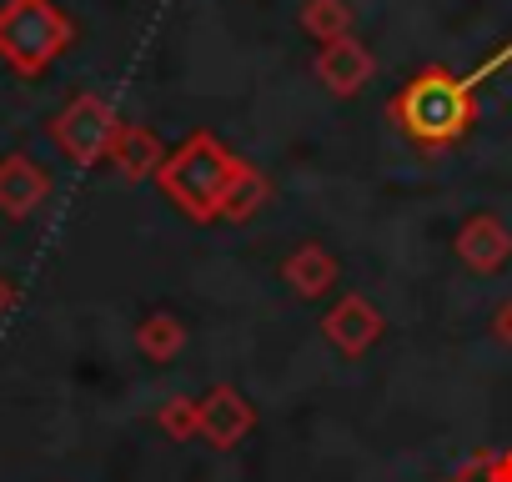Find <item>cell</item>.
<instances>
[{
  "mask_svg": "<svg viewBox=\"0 0 512 482\" xmlns=\"http://www.w3.org/2000/svg\"><path fill=\"white\" fill-rule=\"evenodd\" d=\"M387 121L422 151V156H447L457 151L472 126L482 121V101L477 91H467L462 71L452 66H422L412 71L392 101H387Z\"/></svg>",
  "mask_w": 512,
  "mask_h": 482,
  "instance_id": "cell-1",
  "label": "cell"
},
{
  "mask_svg": "<svg viewBox=\"0 0 512 482\" xmlns=\"http://www.w3.org/2000/svg\"><path fill=\"white\" fill-rule=\"evenodd\" d=\"M236 171H241V156L226 151L211 131H191L186 141H176L156 171V186L166 191V201L196 221V226H211L221 221L226 211V196L236 186Z\"/></svg>",
  "mask_w": 512,
  "mask_h": 482,
  "instance_id": "cell-2",
  "label": "cell"
},
{
  "mask_svg": "<svg viewBox=\"0 0 512 482\" xmlns=\"http://www.w3.org/2000/svg\"><path fill=\"white\" fill-rule=\"evenodd\" d=\"M76 41V21L56 0H6L0 6V61L16 76L51 71Z\"/></svg>",
  "mask_w": 512,
  "mask_h": 482,
  "instance_id": "cell-3",
  "label": "cell"
},
{
  "mask_svg": "<svg viewBox=\"0 0 512 482\" xmlns=\"http://www.w3.org/2000/svg\"><path fill=\"white\" fill-rule=\"evenodd\" d=\"M121 126H126V121L116 116L111 101H101L96 91H81V96H71V101L51 116V141H56L76 166H101V161H111V146H116Z\"/></svg>",
  "mask_w": 512,
  "mask_h": 482,
  "instance_id": "cell-4",
  "label": "cell"
},
{
  "mask_svg": "<svg viewBox=\"0 0 512 482\" xmlns=\"http://www.w3.org/2000/svg\"><path fill=\"white\" fill-rule=\"evenodd\" d=\"M322 337H327L347 362H357V357H367V352L387 337V317H382V307H377L367 292H342V297L322 312Z\"/></svg>",
  "mask_w": 512,
  "mask_h": 482,
  "instance_id": "cell-5",
  "label": "cell"
},
{
  "mask_svg": "<svg viewBox=\"0 0 512 482\" xmlns=\"http://www.w3.org/2000/svg\"><path fill=\"white\" fill-rule=\"evenodd\" d=\"M452 252H457V262H462L467 272L497 277V272L512 262V231H507V221H502L497 211H472V216L457 226V236H452Z\"/></svg>",
  "mask_w": 512,
  "mask_h": 482,
  "instance_id": "cell-6",
  "label": "cell"
},
{
  "mask_svg": "<svg viewBox=\"0 0 512 482\" xmlns=\"http://www.w3.org/2000/svg\"><path fill=\"white\" fill-rule=\"evenodd\" d=\"M251 432H256V407H251L231 382H216V387L201 392V432H196V437H201L211 452H231V447H241Z\"/></svg>",
  "mask_w": 512,
  "mask_h": 482,
  "instance_id": "cell-7",
  "label": "cell"
},
{
  "mask_svg": "<svg viewBox=\"0 0 512 482\" xmlns=\"http://www.w3.org/2000/svg\"><path fill=\"white\" fill-rule=\"evenodd\" d=\"M312 76H317L337 101H352V96H362L367 81L377 76V56H372L367 41L342 36V41H332V46H322V51L312 56Z\"/></svg>",
  "mask_w": 512,
  "mask_h": 482,
  "instance_id": "cell-8",
  "label": "cell"
},
{
  "mask_svg": "<svg viewBox=\"0 0 512 482\" xmlns=\"http://www.w3.org/2000/svg\"><path fill=\"white\" fill-rule=\"evenodd\" d=\"M277 272H282V282H287V292L297 302H322L342 282V262L322 247V241H302V247H292Z\"/></svg>",
  "mask_w": 512,
  "mask_h": 482,
  "instance_id": "cell-9",
  "label": "cell"
},
{
  "mask_svg": "<svg viewBox=\"0 0 512 482\" xmlns=\"http://www.w3.org/2000/svg\"><path fill=\"white\" fill-rule=\"evenodd\" d=\"M46 196H51V176L31 156L16 151V156L0 161V211L6 216H31Z\"/></svg>",
  "mask_w": 512,
  "mask_h": 482,
  "instance_id": "cell-10",
  "label": "cell"
},
{
  "mask_svg": "<svg viewBox=\"0 0 512 482\" xmlns=\"http://www.w3.org/2000/svg\"><path fill=\"white\" fill-rule=\"evenodd\" d=\"M111 161H116V171H121L126 181H156V171H161V161H166V146H161V136H156L151 126L126 121L121 136H116V146H111Z\"/></svg>",
  "mask_w": 512,
  "mask_h": 482,
  "instance_id": "cell-11",
  "label": "cell"
},
{
  "mask_svg": "<svg viewBox=\"0 0 512 482\" xmlns=\"http://www.w3.org/2000/svg\"><path fill=\"white\" fill-rule=\"evenodd\" d=\"M272 201H277V181H272L262 166H256V161H241V171H236V186H231V196H226L221 221L241 226V221H251V216H262Z\"/></svg>",
  "mask_w": 512,
  "mask_h": 482,
  "instance_id": "cell-12",
  "label": "cell"
},
{
  "mask_svg": "<svg viewBox=\"0 0 512 482\" xmlns=\"http://www.w3.org/2000/svg\"><path fill=\"white\" fill-rule=\"evenodd\" d=\"M136 352L146 362H176L186 352V322L176 312H146L136 322Z\"/></svg>",
  "mask_w": 512,
  "mask_h": 482,
  "instance_id": "cell-13",
  "label": "cell"
},
{
  "mask_svg": "<svg viewBox=\"0 0 512 482\" xmlns=\"http://www.w3.org/2000/svg\"><path fill=\"white\" fill-rule=\"evenodd\" d=\"M297 26H302L317 46H332V41H342V36H357V11H352V0H302Z\"/></svg>",
  "mask_w": 512,
  "mask_h": 482,
  "instance_id": "cell-14",
  "label": "cell"
},
{
  "mask_svg": "<svg viewBox=\"0 0 512 482\" xmlns=\"http://www.w3.org/2000/svg\"><path fill=\"white\" fill-rule=\"evenodd\" d=\"M156 427L171 437V442H191L201 432V397L191 392H171L161 407H156Z\"/></svg>",
  "mask_w": 512,
  "mask_h": 482,
  "instance_id": "cell-15",
  "label": "cell"
},
{
  "mask_svg": "<svg viewBox=\"0 0 512 482\" xmlns=\"http://www.w3.org/2000/svg\"><path fill=\"white\" fill-rule=\"evenodd\" d=\"M447 482H512V447H487V452L467 457Z\"/></svg>",
  "mask_w": 512,
  "mask_h": 482,
  "instance_id": "cell-16",
  "label": "cell"
},
{
  "mask_svg": "<svg viewBox=\"0 0 512 482\" xmlns=\"http://www.w3.org/2000/svg\"><path fill=\"white\" fill-rule=\"evenodd\" d=\"M507 66H512V41H507V46H497V51H492V56H487L482 66L462 71V81H467V91H482V86H487V81H492L497 71H507Z\"/></svg>",
  "mask_w": 512,
  "mask_h": 482,
  "instance_id": "cell-17",
  "label": "cell"
},
{
  "mask_svg": "<svg viewBox=\"0 0 512 482\" xmlns=\"http://www.w3.org/2000/svg\"><path fill=\"white\" fill-rule=\"evenodd\" d=\"M492 342L512 352V297H502L497 312H492Z\"/></svg>",
  "mask_w": 512,
  "mask_h": 482,
  "instance_id": "cell-18",
  "label": "cell"
}]
</instances>
